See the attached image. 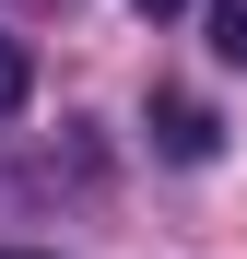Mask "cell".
Segmentation results:
<instances>
[{"mask_svg":"<svg viewBox=\"0 0 247 259\" xmlns=\"http://www.w3.org/2000/svg\"><path fill=\"white\" fill-rule=\"evenodd\" d=\"M153 153L165 165H212L224 153V118L200 106V95H153Z\"/></svg>","mask_w":247,"mask_h":259,"instance_id":"cell-1","label":"cell"},{"mask_svg":"<svg viewBox=\"0 0 247 259\" xmlns=\"http://www.w3.org/2000/svg\"><path fill=\"white\" fill-rule=\"evenodd\" d=\"M212 59L247 71V0H212Z\"/></svg>","mask_w":247,"mask_h":259,"instance_id":"cell-2","label":"cell"},{"mask_svg":"<svg viewBox=\"0 0 247 259\" xmlns=\"http://www.w3.org/2000/svg\"><path fill=\"white\" fill-rule=\"evenodd\" d=\"M24 82H35V71H24V48H12V35H0V118L24 106Z\"/></svg>","mask_w":247,"mask_h":259,"instance_id":"cell-3","label":"cell"},{"mask_svg":"<svg viewBox=\"0 0 247 259\" xmlns=\"http://www.w3.org/2000/svg\"><path fill=\"white\" fill-rule=\"evenodd\" d=\"M141 12H153V24H165V12H188V0H141Z\"/></svg>","mask_w":247,"mask_h":259,"instance_id":"cell-4","label":"cell"},{"mask_svg":"<svg viewBox=\"0 0 247 259\" xmlns=\"http://www.w3.org/2000/svg\"><path fill=\"white\" fill-rule=\"evenodd\" d=\"M0 259H35V247H0Z\"/></svg>","mask_w":247,"mask_h":259,"instance_id":"cell-5","label":"cell"}]
</instances>
